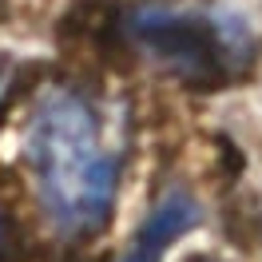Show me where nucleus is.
<instances>
[{
  "mask_svg": "<svg viewBox=\"0 0 262 262\" xmlns=\"http://www.w3.org/2000/svg\"><path fill=\"white\" fill-rule=\"evenodd\" d=\"M20 159L44 223L64 243L99 238L115 214L119 147L96 99L72 83H48L24 112Z\"/></svg>",
  "mask_w": 262,
  "mask_h": 262,
  "instance_id": "obj_1",
  "label": "nucleus"
},
{
  "mask_svg": "<svg viewBox=\"0 0 262 262\" xmlns=\"http://www.w3.org/2000/svg\"><path fill=\"white\" fill-rule=\"evenodd\" d=\"M187 262H223V258H214V254H195V258H187Z\"/></svg>",
  "mask_w": 262,
  "mask_h": 262,
  "instance_id": "obj_5",
  "label": "nucleus"
},
{
  "mask_svg": "<svg viewBox=\"0 0 262 262\" xmlns=\"http://www.w3.org/2000/svg\"><path fill=\"white\" fill-rule=\"evenodd\" d=\"M0 80H4V76H0ZM0 262H12V238H8L4 223H0Z\"/></svg>",
  "mask_w": 262,
  "mask_h": 262,
  "instance_id": "obj_4",
  "label": "nucleus"
},
{
  "mask_svg": "<svg viewBox=\"0 0 262 262\" xmlns=\"http://www.w3.org/2000/svg\"><path fill=\"white\" fill-rule=\"evenodd\" d=\"M127 44L147 52L155 68L187 92L230 88L254 60V36L238 16L219 8L143 4L123 20Z\"/></svg>",
  "mask_w": 262,
  "mask_h": 262,
  "instance_id": "obj_2",
  "label": "nucleus"
},
{
  "mask_svg": "<svg viewBox=\"0 0 262 262\" xmlns=\"http://www.w3.org/2000/svg\"><path fill=\"white\" fill-rule=\"evenodd\" d=\"M199 199L187 187H171L155 199V207L147 211V219L139 223V230L131 234L127 250L119 254V262H163V254L179 243L183 234H191L199 227Z\"/></svg>",
  "mask_w": 262,
  "mask_h": 262,
  "instance_id": "obj_3",
  "label": "nucleus"
}]
</instances>
